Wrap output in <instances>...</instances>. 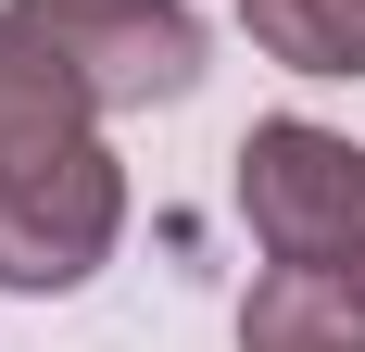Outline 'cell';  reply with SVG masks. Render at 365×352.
I'll return each mask as SVG.
<instances>
[{
	"instance_id": "cell-1",
	"label": "cell",
	"mask_w": 365,
	"mask_h": 352,
	"mask_svg": "<svg viewBox=\"0 0 365 352\" xmlns=\"http://www.w3.org/2000/svg\"><path fill=\"white\" fill-rule=\"evenodd\" d=\"M126 239V164L113 139H38V151H0V289L13 302H63L88 289Z\"/></svg>"
},
{
	"instance_id": "cell-2",
	"label": "cell",
	"mask_w": 365,
	"mask_h": 352,
	"mask_svg": "<svg viewBox=\"0 0 365 352\" xmlns=\"http://www.w3.org/2000/svg\"><path fill=\"white\" fill-rule=\"evenodd\" d=\"M240 227L264 264H365V151L315 113H264L240 139Z\"/></svg>"
},
{
	"instance_id": "cell-3",
	"label": "cell",
	"mask_w": 365,
	"mask_h": 352,
	"mask_svg": "<svg viewBox=\"0 0 365 352\" xmlns=\"http://www.w3.org/2000/svg\"><path fill=\"white\" fill-rule=\"evenodd\" d=\"M63 38V63L101 88V113H164L202 88V13L189 0H13Z\"/></svg>"
},
{
	"instance_id": "cell-4",
	"label": "cell",
	"mask_w": 365,
	"mask_h": 352,
	"mask_svg": "<svg viewBox=\"0 0 365 352\" xmlns=\"http://www.w3.org/2000/svg\"><path fill=\"white\" fill-rule=\"evenodd\" d=\"M88 126H113V113H101V88L63 63V38L38 26V13H13V0H0V151L88 139Z\"/></svg>"
},
{
	"instance_id": "cell-5",
	"label": "cell",
	"mask_w": 365,
	"mask_h": 352,
	"mask_svg": "<svg viewBox=\"0 0 365 352\" xmlns=\"http://www.w3.org/2000/svg\"><path fill=\"white\" fill-rule=\"evenodd\" d=\"M240 352H365V277L353 264H264L240 289Z\"/></svg>"
},
{
	"instance_id": "cell-6",
	"label": "cell",
	"mask_w": 365,
	"mask_h": 352,
	"mask_svg": "<svg viewBox=\"0 0 365 352\" xmlns=\"http://www.w3.org/2000/svg\"><path fill=\"white\" fill-rule=\"evenodd\" d=\"M227 13L290 76H365V0H227Z\"/></svg>"
},
{
	"instance_id": "cell-7",
	"label": "cell",
	"mask_w": 365,
	"mask_h": 352,
	"mask_svg": "<svg viewBox=\"0 0 365 352\" xmlns=\"http://www.w3.org/2000/svg\"><path fill=\"white\" fill-rule=\"evenodd\" d=\"M353 277H365V264H353Z\"/></svg>"
}]
</instances>
